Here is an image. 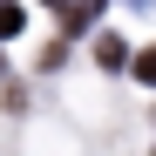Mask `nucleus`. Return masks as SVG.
I'll use <instances>...</instances> for the list:
<instances>
[{"mask_svg": "<svg viewBox=\"0 0 156 156\" xmlns=\"http://www.w3.org/2000/svg\"><path fill=\"white\" fill-rule=\"evenodd\" d=\"M20 27H27V7H14V0H0V41H14Z\"/></svg>", "mask_w": 156, "mask_h": 156, "instance_id": "f257e3e1", "label": "nucleus"}, {"mask_svg": "<svg viewBox=\"0 0 156 156\" xmlns=\"http://www.w3.org/2000/svg\"><path fill=\"white\" fill-rule=\"evenodd\" d=\"M136 75H143V82H156V48H149V55L136 61Z\"/></svg>", "mask_w": 156, "mask_h": 156, "instance_id": "7ed1b4c3", "label": "nucleus"}, {"mask_svg": "<svg viewBox=\"0 0 156 156\" xmlns=\"http://www.w3.org/2000/svg\"><path fill=\"white\" fill-rule=\"evenodd\" d=\"M95 61H102V68H122V61H129V48H122L115 34H102V41H95Z\"/></svg>", "mask_w": 156, "mask_h": 156, "instance_id": "f03ea898", "label": "nucleus"}]
</instances>
